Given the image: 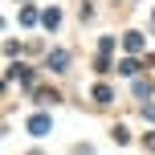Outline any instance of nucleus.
Wrapping results in <instances>:
<instances>
[{
	"label": "nucleus",
	"instance_id": "f257e3e1",
	"mask_svg": "<svg viewBox=\"0 0 155 155\" xmlns=\"http://www.w3.org/2000/svg\"><path fill=\"white\" fill-rule=\"evenodd\" d=\"M29 131H33V135H45V131H49V114H33V118H29Z\"/></svg>",
	"mask_w": 155,
	"mask_h": 155
},
{
	"label": "nucleus",
	"instance_id": "f03ea898",
	"mask_svg": "<svg viewBox=\"0 0 155 155\" xmlns=\"http://www.w3.org/2000/svg\"><path fill=\"white\" fill-rule=\"evenodd\" d=\"M123 45H127V53H139V49H143V37H139V33H127Z\"/></svg>",
	"mask_w": 155,
	"mask_h": 155
},
{
	"label": "nucleus",
	"instance_id": "7ed1b4c3",
	"mask_svg": "<svg viewBox=\"0 0 155 155\" xmlns=\"http://www.w3.org/2000/svg\"><path fill=\"white\" fill-rule=\"evenodd\" d=\"M49 65H53V70H65V65H70V57H65V53H53V57H49Z\"/></svg>",
	"mask_w": 155,
	"mask_h": 155
},
{
	"label": "nucleus",
	"instance_id": "20e7f679",
	"mask_svg": "<svg viewBox=\"0 0 155 155\" xmlns=\"http://www.w3.org/2000/svg\"><path fill=\"white\" fill-rule=\"evenodd\" d=\"M33 21H37V8H29V4H25V12H21V25H33Z\"/></svg>",
	"mask_w": 155,
	"mask_h": 155
},
{
	"label": "nucleus",
	"instance_id": "39448f33",
	"mask_svg": "<svg viewBox=\"0 0 155 155\" xmlns=\"http://www.w3.org/2000/svg\"><path fill=\"white\" fill-rule=\"evenodd\" d=\"M94 98H98V102H110V86H94Z\"/></svg>",
	"mask_w": 155,
	"mask_h": 155
},
{
	"label": "nucleus",
	"instance_id": "423d86ee",
	"mask_svg": "<svg viewBox=\"0 0 155 155\" xmlns=\"http://www.w3.org/2000/svg\"><path fill=\"white\" fill-rule=\"evenodd\" d=\"M151 21H155V12H151Z\"/></svg>",
	"mask_w": 155,
	"mask_h": 155
}]
</instances>
